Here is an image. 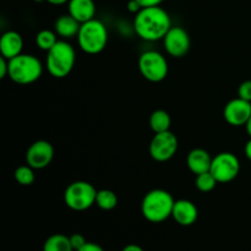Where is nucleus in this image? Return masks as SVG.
<instances>
[{
  "label": "nucleus",
  "instance_id": "14",
  "mask_svg": "<svg viewBox=\"0 0 251 251\" xmlns=\"http://www.w3.org/2000/svg\"><path fill=\"white\" fill-rule=\"evenodd\" d=\"M24 38L16 31H7L0 38V54L6 59H12L22 54Z\"/></svg>",
  "mask_w": 251,
  "mask_h": 251
},
{
  "label": "nucleus",
  "instance_id": "8",
  "mask_svg": "<svg viewBox=\"0 0 251 251\" xmlns=\"http://www.w3.org/2000/svg\"><path fill=\"white\" fill-rule=\"evenodd\" d=\"M210 172L218 183H230L239 176V158L232 152H221L212 158Z\"/></svg>",
  "mask_w": 251,
  "mask_h": 251
},
{
  "label": "nucleus",
  "instance_id": "28",
  "mask_svg": "<svg viewBox=\"0 0 251 251\" xmlns=\"http://www.w3.org/2000/svg\"><path fill=\"white\" fill-rule=\"evenodd\" d=\"M126 7H127V10L131 12V14H135V15H136L137 12L142 9L141 5H140L136 0H129V1H127Z\"/></svg>",
  "mask_w": 251,
  "mask_h": 251
},
{
  "label": "nucleus",
  "instance_id": "25",
  "mask_svg": "<svg viewBox=\"0 0 251 251\" xmlns=\"http://www.w3.org/2000/svg\"><path fill=\"white\" fill-rule=\"evenodd\" d=\"M70 243H71V247H73L74 251H78L82 247H85L87 240L85 239L82 234L80 233H75V234H71L70 237Z\"/></svg>",
  "mask_w": 251,
  "mask_h": 251
},
{
  "label": "nucleus",
  "instance_id": "10",
  "mask_svg": "<svg viewBox=\"0 0 251 251\" xmlns=\"http://www.w3.org/2000/svg\"><path fill=\"white\" fill-rule=\"evenodd\" d=\"M162 41H163L164 50L173 58H183L190 50V36L186 29L180 26H172Z\"/></svg>",
  "mask_w": 251,
  "mask_h": 251
},
{
  "label": "nucleus",
  "instance_id": "18",
  "mask_svg": "<svg viewBox=\"0 0 251 251\" xmlns=\"http://www.w3.org/2000/svg\"><path fill=\"white\" fill-rule=\"evenodd\" d=\"M172 118L167 110L157 109L150 117V126L154 134L158 132H164L171 130Z\"/></svg>",
  "mask_w": 251,
  "mask_h": 251
},
{
  "label": "nucleus",
  "instance_id": "11",
  "mask_svg": "<svg viewBox=\"0 0 251 251\" xmlns=\"http://www.w3.org/2000/svg\"><path fill=\"white\" fill-rule=\"evenodd\" d=\"M54 158V147L46 140H38L28 147L26 152V164L36 171L44 169Z\"/></svg>",
  "mask_w": 251,
  "mask_h": 251
},
{
  "label": "nucleus",
  "instance_id": "20",
  "mask_svg": "<svg viewBox=\"0 0 251 251\" xmlns=\"http://www.w3.org/2000/svg\"><path fill=\"white\" fill-rule=\"evenodd\" d=\"M96 205L103 211H112L118 205V196L114 191L109 189H102L97 191Z\"/></svg>",
  "mask_w": 251,
  "mask_h": 251
},
{
  "label": "nucleus",
  "instance_id": "4",
  "mask_svg": "<svg viewBox=\"0 0 251 251\" xmlns=\"http://www.w3.org/2000/svg\"><path fill=\"white\" fill-rule=\"evenodd\" d=\"M43 74V64L32 54H20L9 60V77L17 85H31Z\"/></svg>",
  "mask_w": 251,
  "mask_h": 251
},
{
  "label": "nucleus",
  "instance_id": "30",
  "mask_svg": "<svg viewBox=\"0 0 251 251\" xmlns=\"http://www.w3.org/2000/svg\"><path fill=\"white\" fill-rule=\"evenodd\" d=\"M122 251H145V250L137 244H127L126 247L123 248Z\"/></svg>",
  "mask_w": 251,
  "mask_h": 251
},
{
  "label": "nucleus",
  "instance_id": "32",
  "mask_svg": "<svg viewBox=\"0 0 251 251\" xmlns=\"http://www.w3.org/2000/svg\"><path fill=\"white\" fill-rule=\"evenodd\" d=\"M44 1L50 5H54V6H60V5L68 4L69 0H44Z\"/></svg>",
  "mask_w": 251,
  "mask_h": 251
},
{
  "label": "nucleus",
  "instance_id": "9",
  "mask_svg": "<svg viewBox=\"0 0 251 251\" xmlns=\"http://www.w3.org/2000/svg\"><path fill=\"white\" fill-rule=\"evenodd\" d=\"M178 137L171 130L154 134L150 142L149 151L156 162H167L176 156L178 151Z\"/></svg>",
  "mask_w": 251,
  "mask_h": 251
},
{
  "label": "nucleus",
  "instance_id": "26",
  "mask_svg": "<svg viewBox=\"0 0 251 251\" xmlns=\"http://www.w3.org/2000/svg\"><path fill=\"white\" fill-rule=\"evenodd\" d=\"M9 75V59L0 56V77L4 78Z\"/></svg>",
  "mask_w": 251,
  "mask_h": 251
},
{
  "label": "nucleus",
  "instance_id": "23",
  "mask_svg": "<svg viewBox=\"0 0 251 251\" xmlns=\"http://www.w3.org/2000/svg\"><path fill=\"white\" fill-rule=\"evenodd\" d=\"M217 184L218 181L216 180V178L212 176L211 172H205V173L196 176L195 186L201 193H210V191H212L216 188Z\"/></svg>",
  "mask_w": 251,
  "mask_h": 251
},
{
  "label": "nucleus",
  "instance_id": "31",
  "mask_svg": "<svg viewBox=\"0 0 251 251\" xmlns=\"http://www.w3.org/2000/svg\"><path fill=\"white\" fill-rule=\"evenodd\" d=\"M244 153H245V156H247V158L251 162V137L249 139V141H248L247 144H245Z\"/></svg>",
  "mask_w": 251,
  "mask_h": 251
},
{
  "label": "nucleus",
  "instance_id": "27",
  "mask_svg": "<svg viewBox=\"0 0 251 251\" xmlns=\"http://www.w3.org/2000/svg\"><path fill=\"white\" fill-rule=\"evenodd\" d=\"M141 7H151V6H161L164 0H136Z\"/></svg>",
  "mask_w": 251,
  "mask_h": 251
},
{
  "label": "nucleus",
  "instance_id": "24",
  "mask_svg": "<svg viewBox=\"0 0 251 251\" xmlns=\"http://www.w3.org/2000/svg\"><path fill=\"white\" fill-rule=\"evenodd\" d=\"M238 97L251 102V80H247L240 83L238 88Z\"/></svg>",
  "mask_w": 251,
  "mask_h": 251
},
{
  "label": "nucleus",
  "instance_id": "19",
  "mask_svg": "<svg viewBox=\"0 0 251 251\" xmlns=\"http://www.w3.org/2000/svg\"><path fill=\"white\" fill-rule=\"evenodd\" d=\"M43 251H74L70 238L65 234H53L47 238L43 244Z\"/></svg>",
  "mask_w": 251,
  "mask_h": 251
},
{
  "label": "nucleus",
  "instance_id": "1",
  "mask_svg": "<svg viewBox=\"0 0 251 251\" xmlns=\"http://www.w3.org/2000/svg\"><path fill=\"white\" fill-rule=\"evenodd\" d=\"M171 28V16L161 6L142 7L135 15L134 31L144 41H161Z\"/></svg>",
  "mask_w": 251,
  "mask_h": 251
},
{
  "label": "nucleus",
  "instance_id": "6",
  "mask_svg": "<svg viewBox=\"0 0 251 251\" xmlns=\"http://www.w3.org/2000/svg\"><path fill=\"white\" fill-rule=\"evenodd\" d=\"M97 190L88 181L77 180L69 184L64 191V202L70 210L86 211L96 205Z\"/></svg>",
  "mask_w": 251,
  "mask_h": 251
},
{
  "label": "nucleus",
  "instance_id": "15",
  "mask_svg": "<svg viewBox=\"0 0 251 251\" xmlns=\"http://www.w3.org/2000/svg\"><path fill=\"white\" fill-rule=\"evenodd\" d=\"M68 14H70L80 24H85V22L95 19V1L93 0H69Z\"/></svg>",
  "mask_w": 251,
  "mask_h": 251
},
{
  "label": "nucleus",
  "instance_id": "29",
  "mask_svg": "<svg viewBox=\"0 0 251 251\" xmlns=\"http://www.w3.org/2000/svg\"><path fill=\"white\" fill-rule=\"evenodd\" d=\"M78 251H104V249H103L100 245L96 244V243H91V242H87L86 243L85 247L81 248L80 250Z\"/></svg>",
  "mask_w": 251,
  "mask_h": 251
},
{
  "label": "nucleus",
  "instance_id": "13",
  "mask_svg": "<svg viewBox=\"0 0 251 251\" xmlns=\"http://www.w3.org/2000/svg\"><path fill=\"white\" fill-rule=\"evenodd\" d=\"M172 218L178 225L183 226V227H189L198 221L199 210L193 201L180 199V200H176L174 202Z\"/></svg>",
  "mask_w": 251,
  "mask_h": 251
},
{
  "label": "nucleus",
  "instance_id": "17",
  "mask_svg": "<svg viewBox=\"0 0 251 251\" xmlns=\"http://www.w3.org/2000/svg\"><path fill=\"white\" fill-rule=\"evenodd\" d=\"M80 27L81 24L77 20L74 19L70 14H65L56 19L55 24H54V31L60 38L66 41V39L77 37Z\"/></svg>",
  "mask_w": 251,
  "mask_h": 251
},
{
  "label": "nucleus",
  "instance_id": "33",
  "mask_svg": "<svg viewBox=\"0 0 251 251\" xmlns=\"http://www.w3.org/2000/svg\"><path fill=\"white\" fill-rule=\"evenodd\" d=\"M245 129H247V132H248V135H249V136L251 137V117H250V119L248 120L247 125H245Z\"/></svg>",
  "mask_w": 251,
  "mask_h": 251
},
{
  "label": "nucleus",
  "instance_id": "3",
  "mask_svg": "<svg viewBox=\"0 0 251 251\" xmlns=\"http://www.w3.org/2000/svg\"><path fill=\"white\" fill-rule=\"evenodd\" d=\"M76 61V51L65 39H59L55 46L47 51L46 68L55 78H64L73 71Z\"/></svg>",
  "mask_w": 251,
  "mask_h": 251
},
{
  "label": "nucleus",
  "instance_id": "12",
  "mask_svg": "<svg viewBox=\"0 0 251 251\" xmlns=\"http://www.w3.org/2000/svg\"><path fill=\"white\" fill-rule=\"evenodd\" d=\"M251 117V102L237 97L229 100L223 109V118L232 126H245Z\"/></svg>",
  "mask_w": 251,
  "mask_h": 251
},
{
  "label": "nucleus",
  "instance_id": "7",
  "mask_svg": "<svg viewBox=\"0 0 251 251\" xmlns=\"http://www.w3.org/2000/svg\"><path fill=\"white\" fill-rule=\"evenodd\" d=\"M139 70L150 82H161L168 76L169 66L166 56L156 50H147L140 55Z\"/></svg>",
  "mask_w": 251,
  "mask_h": 251
},
{
  "label": "nucleus",
  "instance_id": "5",
  "mask_svg": "<svg viewBox=\"0 0 251 251\" xmlns=\"http://www.w3.org/2000/svg\"><path fill=\"white\" fill-rule=\"evenodd\" d=\"M78 47L90 55H96L104 50L108 43V29L102 21L97 19L81 24L77 34Z\"/></svg>",
  "mask_w": 251,
  "mask_h": 251
},
{
  "label": "nucleus",
  "instance_id": "2",
  "mask_svg": "<svg viewBox=\"0 0 251 251\" xmlns=\"http://www.w3.org/2000/svg\"><path fill=\"white\" fill-rule=\"evenodd\" d=\"M174 202L171 193L163 189H153L144 196L141 213L145 220L151 223H162L172 217Z\"/></svg>",
  "mask_w": 251,
  "mask_h": 251
},
{
  "label": "nucleus",
  "instance_id": "16",
  "mask_svg": "<svg viewBox=\"0 0 251 251\" xmlns=\"http://www.w3.org/2000/svg\"><path fill=\"white\" fill-rule=\"evenodd\" d=\"M211 163H212V157L203 149L191 150L186 157V164H188L189 171L195 176L210 172Z\"/></svg>",
  "mask_w": 251,
  "mask_h": 251
},
{
  "label": "nucleus",
  "instance_id": "21",
  "mask_svg": "<svg viewBox=\"0 0 251 251\" xmlns=\"http://www.w3.org/2000/svg\"><path fill=\"white\" fill-rule=\"evenodd\" d=\"M58 41V34L50 29H42L36 34V46L44 51L50 50Z\"/></svg>",
  "mask_w": 251,
  "mask_h": 251
},
{
  "label": "nucleus",
  "instance_id": "22",
  "mask_svg": "<svg viewBox=\"0 0 251 251\" xmlns=\"http://www.w3.org/2000/svg\"><path fill=\"white\" fill-rule=\"evenodd\" d=\"M15 180L17 184L22 186H29L34 183L36 180V176H34V169L29 167L28 164L25 166L17 167L16 171L14 173Z\"/></svg>",
  "mask_w": 251,
  "mask_h": 251
}]
</instances>
